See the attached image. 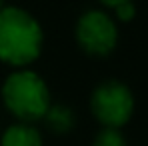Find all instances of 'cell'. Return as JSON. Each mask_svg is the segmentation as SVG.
<instances>
[{"mask_svg": "<svg viewBox=\"0 0 148 146\" xmlns=\"http://www.w3.org/2000/svg\"><path fill=\"white\" fill-rule=\"evenodd\" d=\"M90 112L104 128L120 130V126L130 120L134 112L132 90L114 78L100 82L90 96Z\"/></svg>", "mask_w": 148, "mask_h": 146, "instance_id": "3957f363", "label": "cell"}, {"mask_svg": "<svg viewBox=\"0 0 148 146\" xmlns=\"http://www.w3.org/2000/svg\"><path fill=\"white\" fill-rule=\"evenodd\" d=\"M0 96L6 110L26 124L42 120L52 106L48 84L30 68H20L8 74L0 88Z\"/></svg>", "mask_w": 148, "mask_h": 146, "instance_id": "7a4b0ae2", "label": "cell"}, {"mask_svg": "<svg viewBox=\"0 0 148 146\" xmlns=\"http://www.w3.org/2000/svg\"><path fill=\"white\" fill-rule=\"evenodd\" d=\"M102 4H106V6H110V8H116V6H120L124 2H132V0H100Z\"/></svg>", "mask_w": 148, "mask_h": 146, "instance_id": "9c48e42d", "label": "cell"}, {"mask_svg": "<svg viewBox=\"0 0 148 146\" xmlns=\"http://www.w3.org/2000/svg\"><path fill=\"white\" fill-rule=\"evenodd\" d=\"M44 46L40 22L24 8L4 6L0 10V62L20 70L38 60Z\"/></svg>", "mask_w": 148, "mask_h": 146, "instance_id": "6da1fadb", "label": "cell"}, {"mask_svg": "<svg viewBox=\"0 0 148 146\" xmlns=\"http://www.w3.org/2000/svg\"><path fill=\"white\" fill-rule=\"evenodd\" d=\"M114 10H116V18H118V20H122V22L132 20V18H134V14H136V8H134V4H132V2H124V4H120V6H116Z\"/></svg>", "mask_w": 148, "mask_h": 146, "instance_id": "ba28073f", "label": "cell"}, {"mask_svg": "<svg viewBox=\"0 0 148 146\" xmlns=\"http://www.w3.org/2000/svg\"><path fill=\"white\" fill-rule=\"evenodd\" d=\"M2 8H4V0H0V10H2Z\"/></svg>", "mask_w": 148, "mask_h": 146, "instance_id": "30bf717a", "label": "cell"}, {"mask_svg": "<svg viewBox=\"0 0 148 146\" xmlns=\"http://www.w3.org/2000/svg\"><path fill=\"white\" fill-rule=\"evenodd\" d=\"M92 146H128L126 138L120 130L116 128H102L98 134L94 136Z\"/></svg>", "mask_w": 148, "mask_h": 146, "instance_id": "52a82bcc", "label": "cell"}, {"mask_svg": "<svg viewBox=\"0 0 148 146\" xmlns=\"http://www.w3.org/2000/svg\"><path fill=\"white\" fill-rule=\"evenodd\" d=\"M76 44L90 56H108L118 44V26L104 10H86L74 26Z\"/></svg>", "mask_w": 148, "mask_h": 146, "instance_id": "277c9868", "label": "cell"}, {"mask_svg": "<svg viewBox=\"0 0 148 146\" xmlns=\"http://www.w3.org/2000/svg\"><path fill=\"white\" fill-rule=\"evenodd\" d=\"M0 146H42V134L34 124L16 122L2 132Z\"/></svg>", "mask_w": 148, "mask_h": 146, "instance_id": "5b68a950", "label": "cell"}, {"mask_svg": "<svg viewBox=\"0 0 148 146\" xmlns=\"http://www.w3.org/2000/svg\"><path fill=\"white\" fill-rule=\"evenodd\" d=\"M42 120L48 124V128L56 134H66L70 132L76 124V114L70 106H64V104H52L46 112V116Z\"/></svg>", "mask_w": 148, "mask_h": 146, "instance_id": "8992f818", "label": "cell"}]
</instances>
